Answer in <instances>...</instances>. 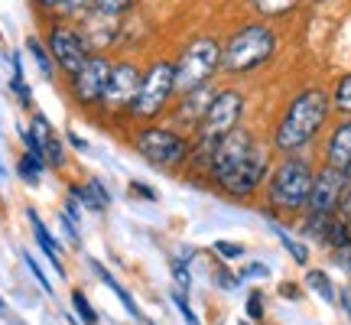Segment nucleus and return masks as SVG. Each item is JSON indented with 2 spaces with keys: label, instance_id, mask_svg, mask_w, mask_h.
I'll use <instances>...</instances> for the list:
<instances>
[{
  "label": "nucleus",
  "instance_id": "f257e3e1",
  "mask_svg": "<svg viewBox=\"0 0 351 325\" xmlns=\"http://www.w3.org/2000/svg\"><path fill=\"white\" fill-rule=\"evenodd\" d=\"M328 117H332V98H328V91L322 85H306L283 104L276 124L270 127L267 143L280 156L306 153L315 140L322 137V130L328 127Z\"/></svg>",
  "mask_w": 351,
  "mask_h": 325
},
{
  "label": "nucleus",
  "instance_id": "f03ea898",
  "mask_svg": "<svg viewBox=\"0 0 351 325\" xmlns=\"http://www.w3.org/2000/svg\"><path fill=\"white\" fill-rule=\"evenodd\" d=\"M280 33L267 20H244L221 43V72L231 78L254 75L276 59Z\"/></svg>",
  "mask_w": 351,
  "mask_h": 325
},
{
  "label": "nucleus",
  "instance_id": "7ed1b4c3",
  "mask_svg": "<svg viewBox=\"0 0 351 325\" xmlns=\"http://www.w3.org/2000/svg\"><path fill=\"white\" fill-rule=\"evenodd\" d=\"M315 182V166L306 153H289L274 162L263 182V199L274 215H302Z\"/></svg>",
  "mask_w": 351,
  "mask_h": 325
},
{
  "label": "nucleus",
  "instance_id": "20e7f679",
  "mask_svg": "<svg viewBox=\"0 0 351 325\" xmlns=\"http://www.w3.org/2000/svg\"><path fill=\"white\" fill-rule=\"evenodd\" d=\"M130 147L140 160H147L150 166L163 169V173H182L192 153V137L186 130H179L176 124H137L130 130Z\"/></svg>",
  "mask_w": 351,
  "mask_h": 325
},
{
  "label": "nucleus",
  "instance_id": "39448f33",
  "mask_svg": "<svg viewBox=\"0 0 351 325\" xmlns=\"http://www.w3.org/2000/svg\"><path fill=\"white\" fill-rule=\"evenodd\" d=\"M176 101V65L173 59L166 56H156L143 75H140V88H137V98L127 111V121L137 127V124H156L163 121L169 108Z\"/></svg>",
  "mask_w": 351,
  "mask_h": 325
},
{
  "label": "nucleus",
  "instance_id": "423d86ee",
  "mask_svg": "<svg viewBox=\"0 0 351 325\" xmlns=\"http://www.w3.org/2000/svg\"><path fill=\"white\" fill-rule=\"evenodd\" d=\"M176 65V98L208 85L221 72V39L212 33H195L173 59Z\"/></svg>",
  "mask_w": 351,
  "mask_h": 325
},
{
  "label": "nucleus",
  "instance_id": "0eeeda50",
  "mask_svg": "<svg viewBox=\"0 0 351 325\" xmlns=\"http://www.w3.org/2000/svg\"><path fill=\"white\" fill-rule=\"evenodd\" d=\"M270 169H274V150H270V143L261 140V143H257L231 173L221 176L212 189L231 202H254L263 192V182H267Z\"/></svg>",
  "mask_w": 351,
  "mask_h": 325
},
{
  "label": "nucleus",
  "instance_id": "6e6552de",
  "mask_svg": "<svg viewBox=\"0 0 351 325\" xmlns=\"http://www.w3.org/2000/svg\"><path fill=\"white\" fill-rule=\"evenodd\" d=\"M140 75H143V69H140L134 59H117V62H111V75H108V85H104V95H101V104H98L101 117H111V121L127 117L130 104L137 98Z\"/></svg>",
  "mask_w": 351,
  "mask_h": 325
},
{
  "label": "nucleus",
  "instance_id": "1a4fd4ad",
  "mask_svg": "<svg viewBox=\"0 0 351 325\" xmlns=\"http://www.w3.org/2000/svg\"><path fill=\"white\" fill-rule=\"evenodd\" d=\"M46 49H49L56 69L65 72V75H75L78 69L88 62V56H91L82 29L72 20H52L49 29H46Z\"/></svg>",
  "mask_w": 351,
  "mask_h": 325
},
{
  "label": "nucleus",
  "instance_id": "9d476101",
  "mask_svg": "<svg viewBox=\"0 0 351 325\" xmlns=\"http://www.w3.org/2000/svg\"><path fill=\"white\" fill-rule=\"evenodd\" d=\"M111 62L104 52H91L88 62L78 69L75 75H69V95L82 111H98L101 95H104V85H108V75H111Z\"/></svg>",
  "mask_w": 351,
  "mask_h": 325
},
{
  "label": "nucleus",
  "instance_id": "9b49d317",
  "mask_svg": "<svg viewBox=\"0 0 351 325\" xmlns=\"http://www.w3.org/2000/svg\"><path fill=\"white\" fill-rule=\"evenodd\" d=\"M257 143H261V137H257L254 127H247V124L234 127V130H231V134H228V137L212 150V160H208V169H205V186L212 189L215 182H218L221 176L231 173V169H234V166H238Z\"/></svg>",
  "mask_w": 351,
  "mask_h": 325
},
{
  "label": "nucleus",
  "instance_id": "f8f14e48",
  "mask_svg": "<svg viewBox=\"0 0 351 325\" xmlns=\"http://www.w3.org/2000/svg\"><path fill=\"white\" fill-rule=\"evenodd\" d=\"M341 195H345V176L332 166H315V182L306 202L302 221H328L332 215H339Z\"/></svg>",
  "mask_w": 351,
  "mask_h": 325
},
{
  "label": "nucleus",
  "instance_id": "ddd939ff",
  "mask_svg": "<svg viewBox=\"0 0 351 325\" xmlns=\"http://www.w3.org/2000/svg\"><path fill=\"white\" fill-rule=\"evenodd\" d=\"M215 91H218V88L208 82V85L195 88V91H186V95H179V98L173 101V108H169V114H173V121H169V124H176L179 130L192 134V130L199 127V121L205 117V111H208V104H212Z\"/></svg>",
  "mask_w": 351,
  "mask_h": 325
},
{
  "label": "nucleus",
  "instance_id": "4468645a",
  "mask_svg": "<svg viewBox=\"0 0 351 325\" xmlns=\"http://www.w3.org/2000/svg\"><path fill=\"white\" fill-rule=\"evenodd\" d=\"M75 23H78V29H82V36H85L91 52H104V56H108V49L121 43V16H108V13L88 10Z\"/></svg>",
  "mask_w": 351,
  "mask_h": 325
},
{
  "label": "nucleus",
  "instance_id": "2eb2a0df",
  "mask_svg": "<svg viewBox=\"0 0 351 325\" xmlns=\"http://www.w3.org/2000/svg\"><path fill=\"white\" fill-rule=\"evenodd\" d=\"M29 134L39 140V150H43V160L49 169H62L65 166V143L62 137L56 134V127L49 124V117L46 114H33V121H29Z\"/></svg>",
  "mask_w": 351,
  "mask_h": 325
},
{
  "label": "nucleus",
  "instance_id": "dca6fc26",
  "mask_svg": "<svg viewBox=\"0 0 351 325\" xmlns=\"http://www.w3.org/2000/svg\"><path fill=\"white\" fill-rule=\"evenodd\" d=\"M351 160V117H341L339 124L328 127V137L322 143V166L345 169Z\"/></svg>",
  "mask_w": 351,
  "mask_h": 325
},
{
  "label": "nucleus",
  "instance_id": "f3484780",
  "mask_svg": "<svg viewBox=\"0 0 351 325\" xmlns=\"http://www.w3.org/2000/svg\"><path fill=\"white\" fill-rule=\"evenodd\" d=\"M69 199H75L85 212L104 215L111 208V192L104 189L101 179H88V182H69Z\"/></svg>",
  "mask_w": 351,
  "mask_h": 325
},
{
  "label": "nucleus",
  "instance_id": "a211bd4d",
  "mask_svg": "<svg viewBox=\"0 0 351 325\" xmlns=\"http://www.w3.org/2000/svg\"><path fill=\"white\" fill-rule=\"evenodd\" d=\"M26 218H29V228H33V234H36V244L39 250L46 254V261L56 267V274L65 276V267H62V244L49 234V228L43 225V218H39V212H33V208H26Z\"/></svg>",
  "mask_w": 351,
  "mask_h": 325
},
{
  "label": "nucleus",
  "instance_id": "6ab92c4d",
  "mask_svg": "<svg viewBox=\"0 0 351 325\" xmlns=\"http://www.w3.org/2000/svg\"><path fill=\"white\" fill-rule=\"evenodd\" d=\"M91 270H95V274L101 276V283H104V287H108V289H111V293H114V296L121 300V306H124V309H127V315H130V319H140V322H143V313H140L137 300H134V296L127 293V287H121V283L114 280V274H111V270H108L104 263H98V261H91Z\"/></svg>",
  "mask_w": 351,
  "mask_h": 325
},
{
  "label": "nucleus",
  "instance_id": "aec40b11",
  "mask_svg": "<svg viewBox=\"0 0 351 325\" xmlns=\"http://www.w3.org/2000/svg\"><path fill=\"white\" fill-rule=\"evenodd\" d=\"M263 218H267V225H270V231L276 234V241L283 244V250H287L289 257H293V263H300V267H306V263H309V248H306V244H302V241L296 238V234H289V231H287L283 225H280V221H276L274 215H267V212H263Z\"/></svg>",
  "mask_w": 351,
  "mask_h": 325
},
{
  "label": "nucleus",
  "instance_id": "412c9836",
  "mask_svg": "<svg viewBox=\"0 0 351 325\" xmlns=\"http://www.w3.org/2000/svg\"><path fill=\"white\" fill-rule=\"evenodd\" d=\"M322 248L328 250H341L351 244V225L341 218V215H332L326 221V231H322V241H319Z\"/></svg>",
  "mask_w": 351,
  "mask_h": 325
},
{
  "label": "nucleus",
  "instance_id": "4be33fe9",
  "mask_svg": "<svg viewBox=\"0 0 351 325\" xmlns=\"http://www.w3.org/2000/svg\"><path fill=\"white\" fill-rule=\"evenodd\" d=\"M302 283L313 289V293H315V296H319L322 302H335V300H339V289H335V283H332L328 270H322V267H313V270H306Z\"/></svg>",
  "mask_w": 351,
  "mask_h": 325
},
{
  "label": "nucleus",
  "instance_id": "5701e85b",
  "mask_svg": "<svg viewBox=\"0 0 351 325\" xmlns=\"http://www.w3.org/2000/svg\"><path fill=\"white\" fill-rule=\"evenodd\" d=\"M10 65H13V78H10V91L13 98L20 101V108H33V91L26 85V75H23V56L13 52L10 56Z\"/></svg>",
  "mask_w": 351,
  "mask_h": 325
},
{
  "label": "nucleus",
  "instance_id": "b1692460",
  "mask_svg": "<svg viewBox=\"0 0 351 325\" xmlns=\"http://www.w3.org/2000/svg\"><path fill=\"white\" fill-rule=\"evenodd\" d=\"M251 10L263 20H280V16H289V13L300 7V0H247Z\"/></svg>",
  "mask_w": 351,
  "mask_h": 325
},
{
  "label": "nucleus",
  "instance_id": "393cba45",
  "mask_svg": "<svg viewBox=\"0 0 351 325\" xmlns=\"http://www.w3.org/2000/svg\"><path fill=\"white\" fill-rule=\"evenodd\" d=\"M49 166H46V160L43 156H33V153H20V160H16V176L23 179L26 186H39V179H43V173H46Z\"/></svg>",
  "mask_w": 351,
  "mask_h": 325
},
{
  "label": "nucleus",
  "instance_id": "a878e982",
  "mask_svg": "<svg viewBox=\"0 0 351 325\" xmlns=\"http://www.w3.org/2000/svg\"><path fill=\"white\" fill-rule=\"evenodd\" d=\"M26 52L33 56V62H36V69L43 72V78H46V82H52V78H56V62H52L46 43H43L39 36H26Z\"/></svg>",
  "mask_w": 351,
  "mask_h": 325
},
{
  "label": "nucleus",
  "instance_id": "bb28decb",
  "mask_svg": "<svg viewBox=\"0 0 351 325\" xmlns=\"http://www.w3.org/2000/svg\"><path fill=\"white\" fill-rule=\"evenodd\" d=\"M332 114L339 117H351V69L345 75H339V82L332 85Z\"/></svg>",
  "mask_w": 351,
  "mask_h": 325
},
{
  "label": "nucleus",
  "instance_id": "cd10ccee",
  "mask_svg": "<svg viewBox=\"0 0 351 325\" xmlns=\"http://www.w3.org/2000/svg\"><path fill=\"white\" fill-rule=\"evenodd\" d=\"M143 3V0H91V10L108 13V16H121L124 20L127 13H134Z\"/></svg>",
  "mask_w": 351,
  "mask_h": 325
},
{
  "label": "nucleus",
  "instance_id": "c85d7f7f",
  "mask_svg": "<svg viewBox=\"0 0 351 325\" xmlns=\"http://www.w3.org/2000/svg\"><path fill=\"white\" fill-rule=\"evenodd\" d=\"M169 302L176 306V313H179L182 319H186V325H202L199 313H195V309L189 306V293H182L179 287H173V289H169Z\"/></svg>",
  "mask_w": 351,
  "mask_h": 325
},
{
  "label": "nucleus",
  "instance_id": "c756f323",
  "mask_svg": "<svg viewBox=\"0 0 351 325\" xmlns=\"http://www.w3.org/2000/svg\"><path fill=\"white\" fill-rule=\"evenodd\" d=\"M244 313H247L251 322H263V319H267V296H263V289H251V293H247Z\"/></svg>",
  "mask_w": 351,
  "mask_h": 325
},
{
  "label": "nucleus",
  "instance_id": "7c9ffc66",
  "mask_svg": "<svg viewBox=\"0 0 351 325\" xmlns=\"http://www.w3.org/2000/svg\"><path fill=\"white\" fill-rule=\"evenodd\" d=\"M72 309H75V315L85 325H98V313H95V306L88 302V296L82 289H72Z\"/></svg>",
  "mask_w": 351,
  "mask_h": 325
},
{
  "label": "nucleus",
  "instance_id": "2f4dec72",
  "mask_svg": "<svg viewBox=\"0 0 351 325\" xmlns=\"http://www.w3.org/2000/svg\"><path fill=\"white\" fill-rule=\"evenodd\" d=\"M169 270H173L176 287L182 289V293H189V289H192V274H189V263L182 261V257H173V261H169Z\"/></svg>",
  "mask_w": 351,
  "mask_h": 325
},
{
  "label": "nucleus",
  "instance_id": "473e14b6",
  "mask_svg": "<svg viewBox=\"0 0 351 325\" xmlns=\"http://www.w3.org/2000/svg\"><path fill=\"white\" fill-rule=\"evenodd\" d=\"M267 276H270V267L263 261H251L247 267H241L238 280H267Z\"/></svg>",
  "mask_w": 351,
  "mask_h": 325
},
{
  "label": "nucleus",
  "instance_id": "72a5a7b5",
  "mask_svg": "<svg viewBox=\"0 0 351 325\" xmlns=\"http://www.w3.org/2000/svg\"><path fill=\"white\" fill-rule=\"evenodd\" d=\"M23 261H26V267H29V274H33V276L39 280V287H43V293H46V296H52V283H49V276L43 274V267H39L36 257H33V254H23Z\"/></svg>",
  "mask_w": 351,
  "mask_h": 325
},
{
  "label": "nucleus",
  "instance_id": "f704fd0d",
  "mask_svg": "<svg viewBox=\"0 0 351 325\" xmlns=\"http://www.w3.org/2000/svg\"><path fill=\"white\" fill-rule=\"evenodd\" d=\"M215 250H218V257H225V261H238V257H244V248L234 244V241H215Z\"/></svg>",
  "mask_w": 351,
  "mask_h": 325
},
{
  "label": "nucleus",
  "instance_id": "c9c22d12",
  "mask_svg": "<svg viewBox=\"0 0 351 325\" xmlns=\"http://www.w3.org/2000/svg\"><path fill=\"white\" fill-rule=\"evenodd\" d=\"M238 283H241V280L231 274L228 267H218V270H215V287H218V289H234Z\"/></svg>",
  "mask_w": 351,
  "mask_h": 325
},
{
  "label": "nucleus",
  "instance_id": "e433bc0d",
  "mask_svg": "<svg viewBox=\"0 0 351 325\" xmlns=\"http://www.w3.org/2000/svg\"><path fill=\"white\" fill-rule=\"evenodd\" d=\"M130 192H134L137 199H147V202H156V199H160V192H156L150 182H130Z\"/></svg>",
  "mask_w": 351,
  "mask_h": 325
},
{
  "label": "nucleus",
  "instance_id": "4c0bfd02",
  "mask_svg": "<svg viewBox=\"0 0 351 325\" xmlns=\"http://www.w3.org/2000/svg\"><path fill=\"white\" fill-rule=\"evenodd\" d=\"M339 215L351 225V189H345V195H341V205H339Z\"/></svg>",
  "mask_w": 351,
  "mask_h": 325
},
{
  "label": "nucleus",
  "instance_id": "58836bf2",
  "mask_svg": "<svg viewBox=\"0 0 351 325\" xmlns=\"http://www.w3.org/2000/svg\"><path fill=\"white\" fill-rule=\"evenodd\" d=\"M280 296H283V300H300V287H296V283H283V287H280Z\"/></svg>",
  "mask_w": 351,
  "mask_h": 325
},
{
  "label": "nucleus",
  "instance_id": "ea45409f",
  "mask_svg": "<svg viewBox=\"0 0 351 325\" xmlns=\"http://www.w3.org/2000/svg\"><path fill=\"white\" fill-rule=\"evenodd\" d=\"M43 13H49V16H56V10H59V0H33Z\"/></svg>",
  "mask_w": 351,
  "mask_h": 325
},
{
  "label": "nucleus",
  "instance_id": "a19ab883",
  "mask_svg": "<svg viewBox=\"0 0 351 325\" xmlns=\"http://www.w3.org/2000/svg\"><path fill=\"white\" fill-rule=\"evenodd\" d=\"M69 143H72V147H75V150H82V153L88 150V143H85V140H82V137H78L75 130H69Z\"/></svg>",
  "mask_w": 351,
  "mask_h": 325
},
{
  "label": "nucleus",
  "instance_id": "79ce46f5",
  "mask_svg": "<svg viewBox=\"0 0 351 325\" xmlns=\"http://www.w3.org/2000/svg\"><path fill=\"white\" fill-rule=\"evenodd\" d=\"M339 302L345 306V313H348V322H351V293H339Z\"/></svg>",
  "mask_w": 351,
  "mask_h": 325
},
{
  "label": "nucleus",
  "instance_id": "37998d69",
  "mask_svg": "<svg viewBox=\"0 0 351 325\" xmlns=\"http://www.w3.org/2000/svg\"><path fill=\"white\" fill-rule=\"evenodd\" d=\"M341 176H345V189H351V160H348V166L341 169Z\"/></svg>",
  "mask_w": 351,
  "mask_h": 325
},
{
  "label": "nucleus",
  "instance_id": "c03bdc74",
  "mask_svg": "<svg viewBox=\"0 0 351 325\" xmlns=\"http://www.w3.org/2000/svg\"><path fill=\"white\" fill-rule=\"evenodd\" d=\"M0 313H7V302H3V296H0Z\"/></svg>",
  "mask_w": 351,
  "mask_h": 325
},
{
  "label": "nucleus",
  "instance_id": "a18cd8bd",
  "mask_svg": "<svg viewBox=\"0 0 351 325\" xmlns=\"http://www.w3.org/2000/svg\"><path fill=\"white\" fill-rule=\"evenodd\" d=\"M143 325H156V322H150V319H143Z\"/></svg>",
  "mask_w": 351,
  "mask_h": 325
},
{
  "label": "nucleus",
  "instance_id": "49530a36",
  "mask_svg": "<svg viewBox=\"0 0 351 325\" xmlns=\"http://www.w3.org/2000/svg\"><path fill=\"white\" fill-rule=\"evenodd\" d=\"M241 325H251V322H241Z\"/></svg>",
  "mask_w": 351,
  "mask_h": 325
},
{
  "label": "nucleus",
  "instance_id": "de8ad7c7",
  "mask_svg": "<svg viewBox=\"0 0 351 325\" xmlns=\"http://www.w3.org/2000/svg\"><path fill=\"white\" fill-rule=\"evenodd\" d=\"M13 325H20V322H13Z\"/></svg>",
  "mask_w": 351,
  "mask_h": 325
},
{
  "label": "nucleus",
  "instance_id": "09e8293b",
  "mask_svg": "<svg viewBox=\"0 0 351 325\" xmlns=\"http://www.w3.org/2000/svg\"><path fill=\"white\" fill-rule=\"evenodd\" d=\"M218 325H221V322H218Z\"/></svg>",
  "mask_w": 351,
  "mask_h": 325
}]
</instances>
